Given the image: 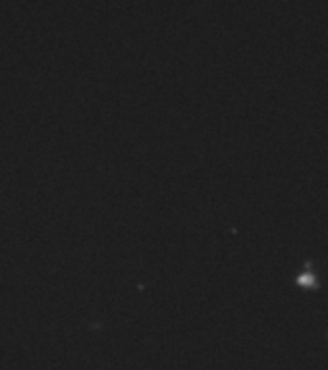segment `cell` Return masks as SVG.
Wrapping results in <instances>:
<instances>
[{
  "label": "cell",
  "mask_w": 328,
  "mask_h": 370,
  "mask_svg": "<svg viewBox=\"0 0 328 370\" xmlns=\"http://www.w3.org/2000/svg\"><path fill=\"white\" fill-rule=\"evenodd\" d=\"M307 266V270L303 274H299L297 276V283L299 285H303V287H317V278H315V274L311 272V262H307L305 264Z\"/></svg>",
  "instance_id": "6da1fadb"
}]
</instances>
